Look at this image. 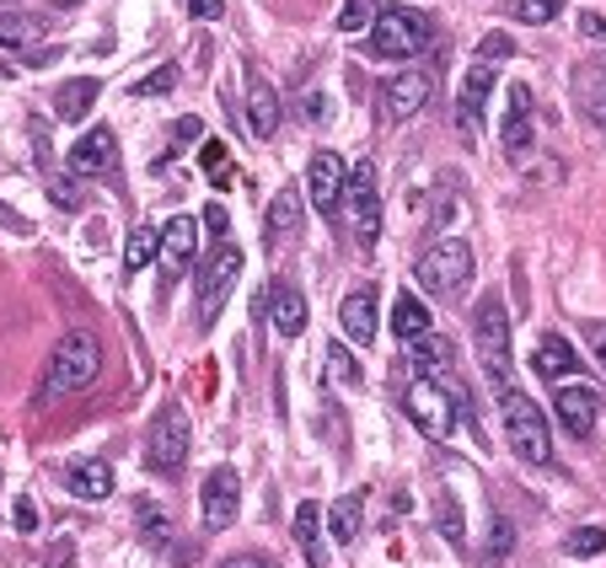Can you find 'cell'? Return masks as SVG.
Masks as SVG:
<instances>
[{
  "instance_id": "6da1fadb",
  "label": "cell",
  "mask_w": 606,
  "mask_h": 568,
  "mask_svg": "<svg viewBox=\"0 0 606 568\" xmlns=\"http://www.w3.org/2000/svg\"><path fill=\"white\" fill-rule=\"evenodd\" d=\"M499 413H505V440H510V450L521 456L526 467H548L553 435H548L542 407L531 403L526 392H516V386H499Z\"/></svg>"
},
{
  "instance_id": "7a4b0ae2",
  "label": "cell",
  "mask_w": 606,
  "mask_h": 568,
  "mask_svg": "<svg viewBox=\"0 0 606 568\" xmlns=\"http://www.w3.org/2000/svg\"><path fill=\"white\" fill-rule=\"evenodd\" d=\"M413 280L424 284L435 301L462 295V284L473 280V247H467V237H441V242H430V252H419V263H413Z\"/></svg>"
},
{
  "instance_id": "3957f363",
  "label": "cell",
  "mask_w": 606,
  "mask_h": 568,
  "mask_svg": "<svg viewBox=\"0 0 606 568\" xmlns=\"http://www.w3.org/2000/svg\"><path fill=\"white\" fill-rule=\"evenodd\" d=\"M102 370V338L91 327H71L48 360V392H82Z\"/></svg>"
},
{
  "instance_id": "277c9868",
  "label": "cell",
  "mask_w": 606,
  "mask_h": 568,
  "mask_svg": "<svg viewBox=\"0 0 606 568\" xmlns=\"http://www.w3.org/2000/svg\"><path fill=\"white\" fill-rule=\"evenodd\" d=\"M430 17L424 11H408V6H387L381 17H376V28H370V48L381 54V59H413V54H424L430 48Z\"/></svg>"
},
{
  "instance_id": "5b68a950",
  "label": "cell",
  "mask_w": 606,
  "mask_h": 568,
  "mask_svg": "<svg viewBox=\"0 0 606 568\" xmlns=\"http://www.w3.org/2000/svg\"><path fill=\"white\" fill-rule=\"evenodd\" d=\"M473 343H478V360H484L488 381H494V386H510V317H505V301H499V295H484V301H478Z\"/></svg>"
},
{
  "instance_id": "8992f818",
  "label": "cell",
  "mask_w": 606,
  "mask_h": 568,
  "mask_svg": "<svg viewBox=\"0 0 606 568\" xmlns=\"http://www.w3.org/2000/svg\"><path fill=\"white\" fill-rule=\"evenodd\" d=\"M344 215H349V231L355 242L370 252L381 237V188H376V166L360 162L349 172V188H344Z\"/></svg>"
},
{
  "instance_id": "52a82bcc",
  "label": "cell",
  "mask_w": 606,
  "mask_h": 568,
  "mask_svg": "<svg viewBox=\"0 0 606 568\" xmlns=\"http://www.w3.org/2000/svg\"><path fill=\"white\" fill-rule=\"evenodd\" d=\"M408 418L430 435V440H445L451 429H456V403H451V392H445L441 381H430V375H419L413 386H408Z\"/></svg>"
},
{
  "instance_id": "ba28073f",
  "label": "cell",
  "mask_w": 606,
  "mask_h": 568,
  "mask_svg": "<svg viewBox=\"0 0 606 568\" xmlns=\"http://www.w3.org/2000/svg\"><path fill=\"white\" fill-rule=\"evenodd\" d=\"M237 280H242V252L231 242H220L215 247V258L204 263V274H199V317L204 323L220 317V306H226V295H231V284Z\"/></svg>"
},
{
  "instance_id": "9c48e42d",
  "label": "cell",
  "mask_w": 606,
  "mask_h": 568,
  "mask_svg": "<svg viewBox=\"0 0 606 568\" xmlns=\"http://www.w3.org/2000/svg\"><path fill=\"white\" fill-rule=\"evenodd\" d=\"M151 467L156 472H177L183 461H188V413L183 407H162L156 418H151Z\"/></svg>"
},
{
  "instance_id": "30bf717a",
  "label": "cell",
  "mask_w": 606,
  "mask_h": 568,
  "mask_svg": "<svg viewBox=\"0 0 606 568\" xmlns=\"http://www.w3.org/2000/svg\"><path fill=\"white\" fill-rule=\"evenodd\" d=\"M237 510H242V478L231 472V467H215L199 488V515L209 531H226L237 521Z\"/></svg>"
},
{
  "instance_id": "8fae6325",
  "label": "cell",
  "mask_w": 606,
  "mask_h": 568,
  "mask_svg": "<svg viewBox=\"0 0 606 568\" xmlns=\"http://www.w3.org/2000/svg\"><path fill=\"white\" fill-rule=\"evenodd\" d=\"M430 91H435V76H430V70H403V76H392V81L381 86V119L387 123L413 119L419 108H430Z\"/></svg>"
},
{
  "instance_id": "7c38bea8",
  "label": "cell",
  "mask_w": 606,
  "mask_h": 568,
  "mask_svg": "<svg viewBox=\"0 0 606 568\" xmlns=\"http://www.w3.org/2000/svg\"><path fill=\"white\" fill-rule=\"evenodd\" d=\"M344 162L333 156V151H317L312 166H306V194H312V209L327 215V220H338V199H344Z\"/></svg>"
},
{
  "instance_id": "4fadbf2b",
  "label": "cell",
  "mask_w": 606,
  "mask_h": 568,
  "mask_svg": "<svg viewBox=\"0 0 606 568\" xmlns=\"http://www.w3.org/2000/svg\"><path fill=\"white\" fill-rule=\"evenodd\" d=\"M113 162H119V134L108 123L86 129L82 140L71 145V172L76 177H102V172H113Z\"/></svg>"
},
{
  "instance_id": "5bb4252c",
  "label": "cell",
  "mask_w": 606,
  "mask_h": 568,
  "mask_svg": "<svg viewBox=\"0 0 606 568\" xmlns=\"http://www.w3.org/2000/svg\"><path fill=\"white\" fill-rule=\"evenodd\" d=\"M488 91H494V65L473 59V76L462 81V97H456V129H462V140H473V145H478V129H484Z\"/></svg>"
},
{
  "instance_id": "9a60e30c",
  "label": "cell",
  "mask_w": 606,
  "mask_h": 568,
  "mask_svg": "<svg viewBox=\"0 0 606 568\" xmlns=\"http://www.w3.org/2000/svg\"><path fill=\"white\" fill-rule=\"evenodd\" d=\"M247 129L258 134V140H269L274 129H280V97H274V81L269 76H247Z\"/></svg>"
},
{
  "instance_id": "2e32d148",
  "label": "cell",
  "mask_w": 606,
  "mask_h": 568,
  "mask_svg": "<svg viewBox=\"0 0 606 568\" xmlns=\"http://www.w3.org/2000/svg\"><path fill=\"white\" fill-rule=\"evenodd\" d=\"M531 370H537L542 381H553V386H559V381H569L574 370H585V365H580V354H574V343H569V338L548 332V338L531 349Z\"/></svg>"
},
{
  "instance_id": "e0dca14e",
  "label": "cell",
  "mask_w": 606,
  "mask_h": 568,
  "mask_svg": "<svg viewBox=\"0 0 606 568\" xmlns=\"http://www.w3.org/2000/svg\"><path fill=\"white\" fill-rule=\"evenodd\" d=\"M559 424H564L569 435H574V440H585V435H591V429H596V392H591V386H559Z\"/></svg>"
},
{
  "instance_id": "ac0fdd59",
  "label": "cell",
  "mask_w": 606,
  "mask_h": 568,
  "mask_svg": "<svg viewBox=\"0 0 606 568\" xmlns=\"http://www.w3.org/2000/svg\"><path fill=\"white\" fill-rule=\"evenodd\" d=\"M194 247H199V226L188 220V215H172L162 226V263L166 274H183L188 263H194Z\"/></svg>"
},
{
  "instance_id": "d6986e66",
  "label": "cell",
  "mask_w": 606,
  "mask_h": 568,
  "mask_svg": "<svg viewBox=\"0 0 606 568\" xmlns=\"http://www.w3.org/2000/svg\"><path fill=\"white\" fill-rule=\"evenodd\" d=\"M505 151H510V162H526V156H531V91H526V86H510V108H505Z\"/></svg>"
},
{
  "instance_id": "ffe728a7",
  "label": "cell",
  "mask_w": 606,
  "mask_h": 568,
  "mask_svg": "<svg viewBox=\"0 0 606 568\" xmlns=\"http://www.w3.org/2000/svg\"><path fill=\"white\" fill-rule=\"evenodd\" d=\"M338 323H344L349 343H376V295L370 290H349L338 301Z\"/></svg>"
},
{
  "instance_id": "44dd1931",
  "label": "cell",
  "mask_w": 606,
  "mask_h": 568,
  "mask_svg": "<svg viewBox=\"0 0 606 568\" xmlns=\"http://www.w3.org/2000/svg\"><path fill=\"white\" fill-rule=\"evenodd\" d=\"M269 323L280 338H301L306 332V295L295 290V284H280L274 290V301H269Z\"/></svg>"
},
{
  "instance_id": "7402d4cb",
  "label": "cell",
  "mask_w": 606,
  "mask_h": 568,
  "mask_svg": "<svg viewBox=\"0 0 606 568\" xmlns=\"http://www.w3.org/2000/svg\"><path fill=\"white\" fill-rule=\"evenodd\" d=\"M65 483H71V493H76V499H86V504H102V499L113 493V467H108V461H76Z\"/></svg>"
},
{
  "instance_id": "603a6c76",
  "label": "cell",
  "mask_w": 606,
  "mask_h": 568,
  "mask_svg": "<svg viewBox=\"0 0 606 568\" xmlns=\"http://www.w3.org/2000/svg\"><path fill=\"white\" fill-rule=\"evenodd\" d=\"M408 365L419 370V375H441V370L456 365V349H451V338H441V332H424V338H413V354H408Z\"/></svg>"
},
{
  "instance_id": "cb8c5ba5",
  "label": "cell",
  "mask_w": 606,
  "mask_h": 568,
  "mask_svg": "<svg viewBox=\"0 0 606 568\" xmlns=\"http://www.w3.org/2000/svg\"><path fill=\"white\" fill-rule=\"evenodd\" d=\"M97 91H102V81H97V76L65 81V86H59V97H54V113H59L65 123H82V119H86V108L97 102Z\"/></svg>"
},
{
  "instance_id": "d4e9b609",
  "label": "cell",
  "mask_w": 606,
  "mask_h": 568,
  "mask_svg": "<svg viewBox=\"0 0 606 568\" xmlns=\"http://www.w3.org/2000/svg\"><path fill=\"white\" fill-rule=\"evenodd\" d=\"M295 542H301L306 564H312V568H327V553H323V510H317V504H301V510H295Z\"/></svg>"
},
{
  "instance_id": "484cf974",
  "label": "cell",
  "mask_w": 606,
  "mask_h": 568,
  "mask_svg": "<svg viewBox=\"0 0 606 568\" xmlns=\"http://www.w3.org/2000/svg\"><path fill=\"white\" fill-rule=\"evenodd\" d=\"M327 526H333V542L338 547H349L365 526V493H344L338 504H333V515H327Z\"/></svg>"
},
{
  "instance_id": "4316f807",
  "label": "cell",
  "mask_w": 606,
  "mask_h": 568,
  "mask_svg": "<svg viewBox=\"0 0 606 568\" xmlns=\"http://www.w3.org/2000/svg\"><path fill=\"white\" fill-rule=\"evenodd\" d=\"M269 242H284V237H295V226H301V194L295 188H280L274 204H269Z\"/></svg>"
},
{
  "instance_id": "83f0119b",
  "label": "cell",
  "mask_w": 606,
  "mask_h": 568,
  "mask_svg": "<svg viewBox=\"0 0 606 568\" xmlns=\"http://www.w3.org/2000/svg\"><path fill=\"white\" fill-rule=\"evenodd\" d=\"M392 332L408 338V343L424 338V332H430V306H424L419 295H398V301H392Z\"/></svg>"
},
{
  "instance_id": "f1b7e54d",
  "label": "cell",
  "mask_w": 606,
  "mask_h": 568,
  "mask_svg": "<svg viewBox=\"0 0 606 568\" xmlns=\"http://www.w3.org/2000/svg\"><path fill=\"white\" fill-rule=\"evenodd\" d=\"M156 252H162V231L134 226V231H129V242H123V269H129V274H140V269H151V263H156Z\"/></svg>"
},
{
  "instance_id": "f546056e",
  "label": "cell",
  "mask_w": 606,
  "mask_h": 568,
  "mask_svg": "<svg viewBox=\"0 0 606 568\" xmlns=\"http://www.w3.org/2000/svg\"><path fill=\"white\" fill-rule=\"evenodd\" d=\"M43 39V22L28 11H0V48H28Z\"/></svg>"
},
{
  "instance_id": "4dcf8cb0",
  "label": "cell",
  "mask_w": 606,
  "mask_h": 568,
  "mask_svg": "<svg viewBox=\"0 0 606 568\" xmlns=\"http://www.w3.org/2000/svg\"><path fill=\"white\" fill-rule=\"evenodd\" d=\"M134 521H140V536H145L151 547H166V542H172V515H162L151 499L134 504Z\"/></svg>"
},
{
  "instance_id": "1f68e13d",
  "label": "cell",
  "mask_w": 606,
  "mask_h": 568,
  "mask_svg": "<svg viewBox=\"0 0 606 568\" xmlns=\"http://www.w3.org/2000/svg\"><path fill=\"white\" fill-rule=\"evenodd\" d=\"M564 553L569 558H602L606 553V526H574L564 536Z\"/></svg>"
},
{
  "instance_id": "d6a6232c",
  "label": "cell",
  "mask_w": 606,
  "mask_h": 568,
  "mask_svg": "<svg viewBox=\"0 0 606 568\" xmlns=\"http://www.w3.org/2000/svg\"><path fill=\"white\" fill-rule=\"evenodd\" d=\"M435 515H441L445 542H451L456 553H467V526H462V510H456V499H451V493H441V499H435Z\"/></svg>"
},
{
  "instance_id": "836d02e7",
  "label": "cell",
  "mask_w": 606,
  "mask_h": 568,
  "mask_svg": "<svg viewBox=\"0 0 606 568\" xmlns=\"http://www.w3.org/2000/svg\"><path fill=\"white\" fill-rule=\"evenodd\" d=\"M376 17H381V6H376V0H344L338 28H344V33H365V28H376Z\"/></svg>"
},
{
  "instance_id": "e575fe53",
  "label": "cell",
  "mask_w": 606,
  "mask_h": 568,
  "mask_svg": "<svg viewBox=\"0 0 606 568\" xmlns=\"http://www.w3.org/2000/svg\"><path fill=\"white\" fill-rule=\"evenodd\" d=\"M327 365H333V381H344V386H360V360L344 349V343H327Z\"/></svg>"
},
{
  "instance_id": "d590c367",
  "label": "cell",
  "mask_w": 606,
  "mask_h": 568,
  "mask_svg": "<svg viewBox=\"0 0 606 568\" xmlns=\"http://www.w3.org/2000/svg\"><path fill=\"white\" fill-rule=\"evenodd\" d=\"M559 11H564V0H516V17H521V22H531V28L559 22Z\"/></svg>"
},
{
  "instance_id": "8d00e7d4",
  "label": "cell",
  "mask_w": 606,
  "mask_h": 568,
  "mask_svg": "<svg viewBox=\"0 0 606 568\" xmlns=\"http://www.w3.org/2000/svg\"><path fill=\"white\" fill-rule=\"evenodd\" d=\"M199 162L209 177H231V145H226V140H204Z\"/></svg>"
},
{
  "instance_id": "74e56055",
  "label": "cell",
  "mask_w": 606,
  "mask_h": 568,
  "mask_svg": "<svg viewBox=\"0 0 606 568\" xmlns=\"http://www.w3.org/2000/svg\"><path fill=\"white\" fill-rule=\"evenodd\" d=\"M510 542H516V536H510V521H505V515H494V521H488V547H484V564H499V558L510 553Z\"/></svg>"
},
{
  "instance_id": "f35d334b",
  "label": "cell",
  "mask_w": 606,
  "mask_h": 568,
  "mask_svg": "<svg viewBox=\"0 0 606 568\" xmlns=\"http://www.w3.org/2000/svg\"><path fill=\"white\" fill-rule=\"evenodd\" d=\"M172 86H177V70H172V65H156L145 81H134V97H162Z\"/></svg>"
},
{
  "instance_id": "ab89813d",
  "label": "cell",
  "mask_w": 606,
  "mask_h": 568,
  "mask_svg": "<svg viewBox=\"0 0 606 568\" xmlns=\"http://www.w3.org/2000/svg\"><path fill=\"white\" fill-rule=\"evenodd\" d=\"M580 97H585L591 123H602V129H606V76H602V91H596V81H585V76H580Z\"/></svg>"
},
{
  "instance_id": "60d3db41",
  "label": "cell",
  "mask_w": 606,
  "mask_h": 568,
  "mask_svg": "<svg viewBox=\"0 0 606 568\" xmlns=\"http://www.w3.org/2000/svg\"><path fill=\"white\" fill-rule=\"evenodd\" d=\"M48 199L59 204V209H82V188H76V177H48Z\"/></svg>"
},
{
  "instance_id": "b9f144b4",
  "label": "cell",
  "mask_w": 606,
  "mask_h": 568,
  "mask_svg": "<svg viewBox=\"0 0 606 568\" xmlns=\"http://www.w3.org/2000/svg\"><path fill=\"white\" fill-rule=\"evenodd\" d=\"M510 54H516V43L505 39V33H488V39L478 43V59H484V65L488 59H510Z\"/></svg>"
},
{
  "instance_id": "7bdbcfd3",
  "label": "cell",
  "mask_w": 606,
  "mask_h": 568,
  "mask_svg": "<svg viewBox=\"0 0 606 568\" xmlns=\"http://www.w3.org/2000/svg\"><path fill=\"white\" fill-rule=\"evenodd\" d=\"M580 33L591 43H606V17L602 11H580Z\"/></svg>"
},
{
  "instance_id": "ee69618b",
  "label": "cell",
  "mask_w": 606,
  "mask_h": 568,
  "mask_svg": "<svg viewBox=\"0 0 606 568\" xmlns=\"http://www.w3.org/2000/svg\"><path fill=\"white\" fill-rule=\"evenodd\" d=\"M220 568H280L269 553H237V558H226Z\"/></svg>"
},
{
  "instance_id": "f6af8a7d",
  "label": "cell",
  "mask_w": 606,
  "mask_h": 568,
  "mask_svg": "<svg viewBox=\"0 0 606 568\" xmlns=\"http://www.w3.org/2000/svg\"><path fill=\"white\" fill-rule=\"evenodd\" d=\"M11 521H17V531H39V510H33V499H17Z\"/></svg>"
},
{
  "instance_id": "bcb514c9",
  "label": "cell",
  "mask_w": 606,
  "mask_h": 568,
  "mask_svg": "<svg viewBox=\"0 0 606 568\" xmlns=\"http://www.w3.org/2000/svg\"><path fill=\"white\" fill-rule=\"evenodd\" d=\"M188 11H194L199 22H220V17H226V0H188Z\"/></svg>"
},
{
  "instance_id": "7dc6e473",
  "label": "cell",
  "mask_w": 606,
  "mask_h": 568,
  "mask_svg": "<svg viewBox=\"0 0 606 568\" xmlns=\"http://www.w3.org/2000/svg\"><path fill=\"white\" fill-rule=\"evenodd\" d=\"M204 231H209V237H226V231H231V220H226V209H220V204H209V209H204Z\"/></svg>"
},
{
  "instance_id": "c3c4849f",
  "label": "cell",
  "mask_w": 606,
  "mask_h": 568,
  "mask_svg": "<svg viewBox=\"0 0 606 568\" xmlns=\"http://www.w3.org/2000/svg\"><path fill=\"white\" fill-rule=\"evenodd\" d=\"M0 226H6L11 237H28V231H33V226H28V215H17L11 204H0Z\"/></svg>"
},
{
  "instance_id": "681fc988",
  "label": "cell",
  "mask_w": 606,
  "mask_h": 568,
  "mask_svg": "<svg viewBox=\"0 0 606 568\" xmlns=\"http://www.w3.org/2000/svg\"><path fill=\"white\" fill-rule=\"evenodd\" d=\"M585 343L596 349V360L606 365V323H585Z\"/></svg>"
},
{
  "instance_id": "f907efd6",
  "label": "cell",
  "mask_w": 606,
  "mask_h": 568,
  "mask_svg": "<svg viewBox=\"0 0 606 568\" xmlns=\"http://www.w3.org/2000/svg\"><path fill=\"white\" fill-rule=\"evenodd\" d=\"M306 119L327 123V97H323V91H312V97H306Z\"/></svg>"
},
{
  "instance_id": "816d5d0a",
  "label": "cell",
  "mask_w": 606,
  "mask_h": 568,
  "mask_svg": "<svg viewBox=\"0 0 606 568\" xmlns=\"http://www.w3.org/2000/svg\"><path fill=\"white\" fill-rule=\"evenodd\" d=\"M177 140L188 145V140H204V123L199 119H177Z\"/></svg>"
},
{
  "instance_id": "f5cc1de1",
  "label": "cell",
  "mask_w": 606,
  "mask_h": 568,
  "mask_svg": "<svg viewBox=\"0 0 606 568\" xmlns=\"http://www.w3.org/2000/svg\"><path fill=\"white\" fill-rule=\"evenodd\" d=\"M71 564V542H54V553H48V568H65Z\"/></svg>"
},
{
  "instance_id": "db71d44e",
  "label": "cell",
  "mask_w": 606,
  "mask_h": 568,
  "mask_svg": "<svg viewBox=\"0 0 606 568\" xmlns=\"http://www.w3.org/2000/svg\"><path fill=\"white\" fill-rule=\"evenodd\" d=\"M59 6H82V0H59Z\"/></svg>"
}]
</instances>
